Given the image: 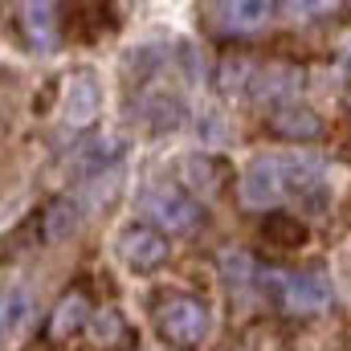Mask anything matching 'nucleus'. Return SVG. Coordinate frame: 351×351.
<instances>
[{
  "label": "nucleus",
  "instance_id": "nucleus-1",
  "mask_svg": "<svg viewBox=\"0 0 351 351\" xmlns=\"http://www.w3.org/2000/svg\"><path fill=\"white\" fill-rule=\"evenodd\" d=\"M237 204L250 213H278L282 204H298L302 213L319 217L331 204L327 160L306 152V147L262 152L237 176Z\"/></svg>",
  "mask_w": 351,
  "mask_h": 351
},
{
  "label": "nucleus",
  "instance_id": "nucleus-2",
  "mask_svg": "<svg viewBox=\"0 0 351 351\" xmlns=\"http://www.w3.org/2000/svg\"><path fill=\"white\" fill-rule=\"evenodd\" d=\"M258 294L286 319H315L335 302V286L323 269H282L258 265Z\"/></svg>",
  "mask_w": 351,
  "mask_h": 351
},
{
  "label": "nucleus",
  "instance_id": "nucleus-3",
  "mask_svg": "<svg viewBox=\"0 0 351 351\" xmlns=\"http://www.w3.org/2000/svg\"><path fill=\"white\" fill-rule=\"evenodd\" d=\"M139 213L152 229H160L164 237H184L200 225V200L184 188V184H147L139 192Z\"/></svg>",
  "mask_w": 351,
  "mask_h": 351
},
{
  "label": "nucleus",
  "instance_id": "nucleus-4",
  "mask_svg": "<svg viewBox=\"0 0 351 351\" xmlns=\"http://www.w3.org/2000/svg\"><path fill=\"white\" fill-rule=\"evenodd\" d=\"M156 327L160 335L180 351H192L208 339V327H213V311L200 294H168L160 306H156Z\"/></svg>",
  "mask_w": 351,
  "mask_h": 351
},
{
  "label": "nucleus",
  "instance_id": "nucleus-5",
  "mask_svg": "<svg viewBox=\"0 0 351 351\" xmlns=\"http://www.w3.org/2000/svg\"><path fill=\"white\" fill-rule=\"evenodd\" d=\"M274 12L278 4L269 0H217V4H204V25L217 37H254L274 21Z\"/></svg>",
  "mask_w": 351,
  "mask_h": 351
},
{
  "label": "nucleus",
  "instance_id": "nucleus-6",
  "mask_svg": "<svg viewBox=\"0 0 351 351\" xmlns=\"http://www.w3.org/2000/svg\"><path fill=\"white\" fill-rule=\"evenodd\" d=\"M168 254H172L168 237L160 229H152L147 221H131L119 233V258L135 274H156L160 265H168Z\"/></svg>",
  "mask_w": 351,
  "mask_h": 351
},
{
  "label": "nucleus",
  "instance_id": "nucleus-7",
  "mask_svg": "<svg viewBox=\"0 0 351 351\" xmlns=\"http://www.w3.org/2000/svg\"><path fill=\"white\" fill-rule=\"evenodd\" d=\"M12 25L21 33V41L33 53H53L62 45V4H16L12 8Z\"/></svg>",
  "mask_w": 351,
  "mask_h": 351
},
{
  "label": "nucleus",
  "instance_id": "nucleus-8",
  "mask_svg": "<svg viewBox=\"0 0 351 351\" xmlns=\"http://www.w3.org/2000/svg\"><path fill=\"white\" fill-rule=\"evenodd\" d=\"M98 110H102V86H98V78L90 70L70 74L66 86H62V123L70 131H86V127H94Z\"/></svg>",
  "mask_w": 351,
  "mask_h": 351
},
{
  "label": "nucleus",
  "instance_id": "nucleus-9",
  "mask_svg": "<svg viewBox=\"0 0 351 351\" xmlns=\"http://www.w3.org/2000/svg\"><path fill=\"white\" fill-rule=\"evenodd\" d=\"M265 131L286 139V143H315L327 127H323L319 110H311L306 102H282V106H269Z\"/></svg>",
  "mask_w": 351,
  "mask_h": 351
},
{
  "label": "nucleus",
  "instance_id": "nucleus-10",
  "mask_svg": "<svg viewBox=\"0 0 351 351\" xmlns=\"http://www.w3.org/2000/svg\"><path fill=\"white\" fill-rule=\"evenodd\" d=\"M33 315H37V294L29 286H8L0 294V343L4 348H16L29 335Z\"/></svg>",
  "mask_w": 351,
  "mask_h": 351
},
{
  "label": "nucleus",
  "instance_id": "nucleus-11",
  "mask_svg": "<svg viewBox=\"0 0 351 351\" xmlns=\"http://www.w3.org/2000/svg\"><path fill=\"white\" fill-rule=\"evenodd\" d=\"M298 90H302V70H294V66H258L250 78V94L269 106L298 102Z\"/></svg>",
  "mask_w": 351,
  "mask_h": 351
},
{
  "label": "nucleus",
  "instance_id": "nucleus-12",
  "mask_svg": "<svg viewBox=\"0 0 351 351\" xmlns=\"http://www.w3.org/2000/svg\"><path fill=\"white\" fill-rule=\"evenodd\" d=\"M180 172H184V188L196 192V200H213V196L225 188V180H229V164H225L221 156L192 152V156H184Z\"/></svg>",
  "mask_w": 351,
  "mask_h": 351
},
{
  "label": "nucleus",
  "instance_id": "nucleus-13",
  "mask_svg": "<svg viewBox=\"0 0 351 351\" xmlns=\"http://www.w3.org/2000/svg\"><path fill=\"white\" fill-rule=\"evenodd\" d=\"M78 221H82L78 196H53V200L41 208V217H37V237H41V245L66 241V237L78 229Z\"/></svg>",
  "mask_w": 351,
  "mask_h": 351
},
{
  "label": "nucleus",
  "instance_id": "nucleus-14",
  "mask_svg": "<svg viewBox=\"0 0 351 351\" xmlns=\"http://www.w3.org/2000/svg\"><path fill=\"white\" fill-rule=\"evenodd\" d=\"M90 302L86 294H78V290H70V294H62V302L53 306V315H49V327H45V335L53 339V343H62V339H70V335H78L82 327L90 323Z\"/></svg>",
  "mask_w": 351,
  "mask_h": 351
},
{
  "label": "nucleus",
  "instance_id": "nucleus-15",
  "mask_svg": "<svg viewBox=\"0 0 351 351\" xmlns=\"http://www.w3.org/2000/svg\"><path fill=\"white\" fill-rule=\"evenodd\" d=\"M262 237L274 241L278 250H302L306 245V221L290 208H278V213H265L262 221Z\"/></svg>",
  "mask_w": 351,
  "mask_h": 351
},
{
  "label": "nucleus",
  "instance_id": "nucleus-16",
  "mask_svg": "<svg viewBox=\"0 0 351 351\" xmlns=\"http://www.w3.org/2000/svg\"><path fill=\"white\" fill-rule=\"evenodd\" d=\"M221 278H225L229 294H250V290H258V262H254V254H245V250H225V254H221Z\"/></svg>",
  "mask_w": 351,
  "mask_h": 351
},
{
  "label": "nucleus",
  "instance_id": "nucleus-17",
  "mask_svg": "<svg viewBox=\"0 0 351 351\" xmlns=\"http://www.w3.org/2000/svg\"><path fill=\"white\" fill-rule=\"evenodd\" d=\"M90 335H94V343L102 351H114L123 339H131V331H127V323H123V315L119 311H110V306H98L94 315H90Z\"/></svg>",
  "mask_w": 351,
  "mask_h": 351
},
{
  "label": "nucleus",
  "instance_id": "nucleus-18",
  "mask_svg": "<svg viewBox=\"0 0 351 351\" xmlns=\"http://www.w3.org/2000/svg\"><path fill=\"white\" fill-rule=\"evenodd\" d=\"M278 12L294 16V21H327L331 12H339V4H327V0H315V4H278Z\"/></svg>",
  "mask_w": 351,
  "mask_h": 351
},
{
  "label": "nucleus",
  "instance_id": "nucleus-19",
  "mask_svg": "<svg viewBox=\"0 0 351 351\" xmlns=\"http://www.w3.org/2000/svg\"><path fill=\"white\" fill-rule=\"evenodd\" d=\"M343 106H348V114H351V90H348V94H343Z\"/></svg>",
  "mask_w": 351,
  "mask_h": 351
},
{
  "label": "nucleus",
  "instance_id": "nucleus-20",
  "mask_svg": "<svg viewBox=\"0 0 351 351\" xmlns=\"http://www.w3.org/2000/svg\"><path fill=\"white\" fill-rule=\"evenodd\" d=\"M343 53H348V62H351V37H348V45H343Z\"/></svg>",
  "mask_w": 351,
  "mask_h": 351
}]
</instances>
